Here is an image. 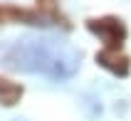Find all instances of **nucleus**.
Wrapping results in <instances>:
<instances>
[{"mask_svg": "<svg viewBox=\"0 0 131 121\" xmlns=\"http://www.w3.org/2000/svg\"><path fill=\"white\" fill-rule=\"evenodd\" d=\"M20 96H22V86L20 84H15V82H10V79L0 77V104H3V106L17 104Z\"/></svg>", "mask_w": 131, "mask_h": 121, "instance_id": "obj_4", "label": "nucleus"}, {"mask_svg": "<svg viewBox=\"0 0 131 121\" xmlns=\"http://www.w3.org/2000/svg\"><path fill=\"white\" fill-rule=\"evenodd\" d=\"M87 30L92 32V35H96L99 40H102L106 47H111V50H119L121 47V42L126 40V25L124 20H119V17H99V20H87Z\"/></svg>", "mask_w": 131, "mask_h": 121, "instance_id": "obj_2", "label": "nucleus"}, {"mask_svg": "<svg viewBox=\"0 0 131 121\" xmlns=\"http://www.w3.org/2000/svg\"><path fill=\"white\" fill-rule=\"evenodd\" d=\"M40 3H42V5H50V3H54V0H40Z\"/></svg>", "mask_w": 131, "mask_h": 121, "instance_id": "obj_5", "label": "nucleus"}, {"mask_svg": "<svg viewBox=\"0 0 131 121\" xmlns=\"http://www.w3.org/2000/svg\"><path fill=\"white\" fill-rule=\"evenodd\" d=\"M96 62L102 64L104 69H109L111 74H116V77H126L129 69H131L129 57H124L119 50H111V47H104V50L96 54Z\"/></svg>", "mask_w": 131, "mask_h": 121, "instance_id": "obj_3", "label": "nucleus"}, {"mask_svg": "<svg viewBox=\"0 0 131 121\" xmlns=\"http://www.w3.org/2000/svg\"><path fill=\"white\" fill-rule=\"evenodd\" d=\"M0 67L50 79H69L79 67V52L52 37H22L0 42Z\"/></svg>", "mask_w": 131, "mask_h": 121, "instance_id": "obj_1", "label": "nucleus"}]
</instances>
